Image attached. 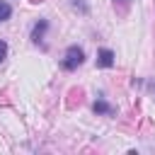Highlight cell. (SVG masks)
<instances>
[{"mask_svg":"<svg viewBox=\"0 0 155 155\" xmlns=\"http://www.w3.org/2000/svg\"><path fill=\"white\" fill-rule=\"evenodd\" d=\"M82 61H85V51L80 46H68L61 65H63V70H75L78 65H82Z\"/></svg>","mask_w":155,"mask_h":155,"instance_id":"obj_1","label":"cell"},{"mask_svg":"<svg viewBox=\"0 0 155 155\" xmlns=\"http://www.w3.org/2000/svg\"><path fill=\"white\" fill-rule=\"evenodd\" d=\"M97 65H99V68H111V65H114V51H111V48H99V53H97Z\"/></svg>","mask_w":155,"mask_h":155,"instance_id":"obj_2","label":"cell"},{"mask_svg":"<svg viewBox=\"0 0 155 155\" xmlns=\"http://www.w3.org/2000/svg\"><path fill=\"white\" fill-rule=\"evenodd\" d=\"M46 29H48V22H46V19H39V22L34 24V29H31V41L39 44V41L44 39V31H46Z\"/></svg>","mask_w":155,"mask_h":155,"instance_id":"obj_3","label":"cell"},{"mask_svg":"<svg viewBox=\"0 0 155 155\" xmlns=\"http://www.w3.org/2000/svg\"><path fill=\"white\" fill-rule=\"evenodd\" d=\"M92 109H94V114H114V107H109L104 99H97Z\"/></svg>","mask_w":155,"mask_h":155,"instance_id":"obj_4","label":"cell"},{"mask_svg":"<svg viewBox=\"0 0 155 155\" xmlns=\"http://www.w3.org/2000/svg\"><path fill=\"white\" fill-rule=\"evenodd\" d=\"M10 17H12V7H10V2L0 0V22H5V19H10Z\"/></svg>","mask_w":155,"mask_h":155,"instance_id":"obj_5","label":"cell"},{"mask_svg":"<svg viewBox=\"0 0 155 155\" xmlns=\"http://www.w3.org/2000/svg\"><path fill=\"white\" fill-rule=\"evenodd\" d=\"M5 58H7V44H5L2 39H0V63H2Z\"/></svg>","mask_w":155,"mask_h":155,"instance_id":"obj_6","label":"cell"},{"mask_svg":"<svg viewBox=\"0 0 155 155\" xmlns=\"http://www.w3.org/2000/svg\"><path fill=\"white\" fill-rule=\"evenodd\" d=\"M73 7H80V12H82V15L87 12V5H85L82 0H73Z\"/></svg>","mask_w":155,"mask_h":155,"instance_id":"obj_7","label":"cell"},{"mask_svg":"<svg viewBox=\"0 0 155 155\" xmlns=\"http://www.w3.org/2000/svg\"><path fill=\"white\" fill-rule=\"evenodd\" d=\"M119 2H128V0H119Z\"/></svg>","mask_w":155,"mask_h":155,"instance_id":"obj_8","label":"cell"}]
</instances>
